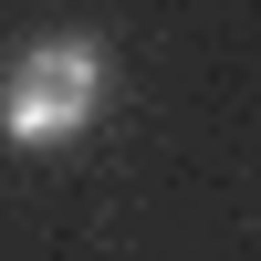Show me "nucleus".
Listing matches in <instances>:
<instances>
[{"instance_id": "f257e3e1", "label": "nucleus", "mask_w": 261, "mask_h": 261, "mask_svg": "<svg viewBox=\"0 0 261 261\" xmlns=\"http://www.w3.org/2000/svg\"><path fill=\"white\" fill-rule=\"evenodd\" d=\"M94 105H105V42L53 32L0 73V136L11 146H63V136L94 125Z\"/></svg>"}]
</instances>
